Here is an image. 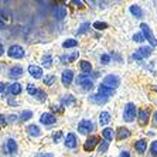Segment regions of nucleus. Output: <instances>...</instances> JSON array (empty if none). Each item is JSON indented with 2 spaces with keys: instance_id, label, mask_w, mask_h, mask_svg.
Wrapping results in <instances>:
<instances>
[{
  "instance_id": "obj_1",
  "label": "nucleus",
  "mask_w": 157,
  "mask_h": 157,
  "mask_svg": "<svg viewBox=\"0 0 157 157\" xmlns=\"http://www.w3.org/2000/svg\"><path fill=\"white\" fill-rule=\"evenodd\" d=\"M136 115H137V109H136V105L135 103H126L124 105V109H123V121L130 123V122H135L136 119Z\"/></svg>"
},
{
  "instance_id": "obj_2",
  "label": "nucleus",
  "mask_w": 157,
  "mask_h": 157,
  "mask_svg": "<svg viewBox=\"0 0 157 157\" xmlns=\"http://www.w3.org/2000/svg\"><path fill=\"white\" fill-rule=\"evenodd\" d=\"M140 29H142V34L144 36V40L149 41V44L151 45V48L157 47V38L153 34V31H151V29H150L149 24H147V23H142V24H140Z\"/></svg>"
},
{
  "instance_id": "obj_3",
  "label": "nucleus",
  "mask_w": 157,
  "mask_h": 157,
  "mask_svg": "<svg viewBox=\"0 0 157 157\" xmlns=\"http://www.w3.org/2000/svg\"><path fill=\"white\" fill-rule=\"evenodd\" d=\"M77 84L81 85V88L84 91H91L94 88V79L91 78V75H85V74H81L77 78Z\"/></svg>"
},
{
  "instance_id": "obj_4",
  "label": "nucleus",
  "mask_w": 157,
  "mask_h": 157,
  "mask_svg": "<svg viewBox=\"0 0 157 157\" xmlns=\"http://www.w3.org/2000/svg\"><path fill=\"white\" fill-rule=\"evenodd\" d=\"M151 52H153V48L144 45V47H140L139 50H136V52H133V55H132V58L136 59V61H140V59H143V58L150 57Z\"/></svg>"
},
{
  "instance_id": "obj_5",
  "label": "nucleus",
  "mask_w": 157,
  "mask_h": 157,
  "mask_svg": "<svg viewBox=\"0 0 157 157\" xmlns=\"http://www.w3.org/2000/svg\"><path fill=\"white\" fill-rule=\"evenodd\" d=\"M101 85H105L108 88H112V89H116L119 85H121V78L115 75V74H110L108 77H105V79L102 81V84Z\"/></svg>"
},
{
  "instance_id": "obj_6",
  "label": "nucleus",
  "mask_w": 157,
  "mask_h": 157,
  "mask_svg": "<svg viewBox=\"0 0 157 157\" xmlns=\"http://www.w3.org/2000/svg\"><path fill=\"white\" fill-rule=\"evenodd\" d=\"M92 130H94V123L89 119H84V121H81L79 124H78V132H79L81 135H89Z\"/></svg>"
},
{
  "instance_id": "obj_7",
  "label": "nucleus",
  "mask_w": 157,
  "mask_h": 157,
  "mask_svg": "<svg viewBox=\"0 0 157 157\" xmlns=\"http://www.w3.org/2000/svg\"><path fill=\"white\" fill-rule=\"evenodd\" d=\"M7 54L11 58H23L24 54H26V51H24V48L20 47V45H11V47L9 48Z\"/></svg>"
},
{
  "instance_id": "obj_8",
  "label": "nucleus",
  "mask_w": 157,
  "mask_h": 157,
  "mask_svg": "<svg viewBox=\"0 0 157 157\" xmlns=\"http://www.w3.org/2000/svg\"><path fill=\"white\" fill-rule=\"evenodd\" d=\"M99 143V137L98 136H91L88 137L86 142L84 143V150L85 151H92V150L96 147V144Z\"/></svg>"
},
{
  "instance_id": "obj_9",
  "label": "nucleus",
  "mask_w": 157,
  "mask_h": 157,
  "mask_svg": "<svg viewBox=\"0 0 157 157\" xmlns=\"http://www.w3.org/2000/svg\"><path fill=\"white\" fill-rule=\"evenodd\" d=\"M74 79V72L71 70H65L62 71V75H61V82L64 86H70L71 82Z\"/></svg>"
},
{
  "instance_id": "obj_10",
  "label": "nucleus",
  "mask_w": 157,
  "mask_h": 157,
  "mask_svg": "<svg viewBox=\"0 0 157 157\" xmlns=\"http://www.w3.org/2000/svg\"><path fill=\"white\" fill-rule=\"evenodd\" d=\"M137 117H139V123L142 124V126L147 124V122H149V119H150V110H149V108H147V109H146V108L140 109Z\"/></svg>"
},
{
  "instance_id": "obj_11",
  "label": "nucleus",
  "mask_w": 157,
  "mask_h": 157,
  "mask_svg": "<svg viewBox=\"0 0 157 157\" xmlns=\"http://www.w3.org/2000/svg\"><path fill=\"white\" fill-rule=\"evenodd\" d=\"M65 146L68 149H75L78 146V139L75 133H68L65 137Z\"/></svg>"
},
{
  "instance_id": "obj_12",
  "label": "nucleus",
  "mask_w": 157,
  "mask_h": 157,
  "mask_svg": "<svg viewBox=\"0 0 157 157\" xmlns=\"http://www.w3.org/2000/svg\"><path fill=\"white\" fill-rule=\"evenodd\" d=\"M79 57V51H74L71 52V54H64L59 57V59H61L62 64H71V62H74L75 59Z\"/></svg>"
},
{
  "instance_id": "obj_13",
  "label": "nucleus",
  "mask_w": 157,
  "mask_h": 157,
  "mask_svg": "<svg viewBox=\"0 0 157 157\" xmlns=\"http://www.w3.org/2000/svg\"><path fill=\"white\" fill-rule=\"evenodd\" d=\"M115 92H116V89H112V88H108L105 86V85H99L98 86V94L99 95L105 96V98L109 99V96H113Z\"/></svg>"
},
{
  "instance_id": "obj_14",
  "label": "nucleus",
  "mask_w": 157,
  "mask_h": 157,
  "mask_svg": "<svg viewBox=\"0 0 157 157\" xmlns=\"http://www.w3.org/2000/svg\"><path fill=\"white\" fill-rule=\"evenodd\" d=\"M40 122L43 124H45V126H48V124L57 123V117H55L52 113H48V112H47V113H43V115H41Z\"/></svg>"
},
{
  "instance_id": "obj_15",
  "label": "nucleus",
  "mask_w": 157,
  "mask_h": 157,
  "mask_svg": "<svg viewBox=\"0 0 157 157\" xmlns=\"http://www.w3.org/2000/svg\"><path fill=\"white\" fill-rule=\"evenodd\" d=\"M29 72H30V75H31L33 78H36V79H40V78L43 77V70L37 65H30L29 67Z\"/></svg>"
},
{
  "instance_id": "obj_16",
  "label": "nucleus",
  "mask_w": 157,
  "mask_h": 157,
  "mask_svg": "<svg viewBox=\"0 0 157 157\" xmlns=\"http://www.w3.org/2000/svg\"><path fill=\"white\" fill-rule=\"evenodd\" d=\"M89 102H91V103H96V105H103V103L108 102V98H105V96H102V95H99V94H95V95L89 96Z\"/></svg>"
},
{
  "instance_id": "obj_17",
  "label": "nucleus",
  "mask_w": 157,
  "mask_h": 157,
  "mask_svg": "<svg viewBox=\"0 0 157 157\" xmlns=\"http://www.w3.org/2000/svg\"><path fill=\"white\" fill-rule=\"evenodd\" d=\"M23 74H24V71H23L21 67L16 65V67H13V68H10V71H9V77H10V78H14V79H17V78L21 77Z\"/></svg>"
},
{
  "instance_id": "obj_18",
  "label": "nucleus",
  "mask_w": 157,
  "mask_h": 157,
  "mask_svg": "<svg viewBox=\"0 0 157 157\" xmlns=\"http://www.w3.org/2000/svg\"><path fill=\"white\" fill-rule=\"evenodd\" d=\"M117 136L116 139L117 140H123V139H128V137H130V130H129L128 128H117Z\"/></svg>"
},
{
  "instance_id": "obj_19",
  "label": "nucleus",
  "mask_w": 157,
  "mask_h": 157,
  "mask_svg": "<svg viewBox=\"0 0 157 157\" xmlns=\"http://www.w3.org/2000/svg\"><path fill=\"white\" fill-rule=\"evenodd\" d=\"M129 11L132 13V16H135L136 18H142L143 17V10L139 4H132L129 7Z\"/></svg>"
},
{
  "instance_id": "obj_20",
  "label": "nucleus",
  "mask_w": 157,
  "mask_h": 157,
  "mask_svg": "<svg viewBox=\"0 0 157 157\" xmlns=\"http://www.w3.org/2000/svg\"><path fill=\"white\" fill-rule=\"evenodd\" d=\"M135 149H136V151H137V153L143 154L144 151H146V149H147V140H144V139L137 140V142L135 143Z\"/></svg>"
},
{
  "instance_id": "obj_21",
  "label": "nucleus",
  "mask_w": 157,
  "mask_h": 157,
  "mask_svg": "<svg viewBox=\"0 0 157 157\" xmlns=\"http://www.w3.org/2000/svg\"><path fill=\"white\" fill-rule=\"evenodd\" d=\"M79 68L85 75H89L91 71H92V64L89 61H86V59H82V61L79 62Z\"/></svg>"
},
{
  "instance_id": "obj_22",
  "label": "nucleus",
  "mask_w": 157,
  "mask_h": 157,
  "mask_svg": "<svg viewBox=\"0 0 157 157\" xmlns=\"http://www.w3.org/2000/svg\"><path fill=\"white\" fill-rule=\"evenodd\" d=\"M110 113L109 112H106V110H103V112H101V115H99V123H101V126H106V124L110 123Z\"/></svg>"
},
{
  "instance_id": "obj_23",
  "label": "nucleus",
  "mask_w": 157,
  "mask_h": 157,
  "mask_svg": "<svg viewBox=\"0 0 157 157\" xmlns=\"http://www.w3.org/2000/svg\"><path fill=\"white\" fill-rule=\"evenodd\" d=\"M54 16L57 20H64L67 17V9L64 6H57V9L54 11Z\"/></svg>"
},
{
  "instance_id": "obj_24",
  "label": "nucleus",
  "mask_w": 157,
  "mask_h": 157,
  "mask_svg": "<svg viewBox=\"0 0 157 157\" xmlns=\"http://www.w3.org/2000/svg\"><path fill=\"white\" fill-rule=\"evenodd\" d=\"M27 132H29V135L33 136V137H38V136L41 135V130L37 124H30V126H27Z\"/></svg>"
},
{
  "instance_id": "obj_25",
  "label": "nucleus",
  "mask_w": 157,
  "mask_h": 157,
  "mask_svg": "<svg viewBox=\"0 0 157 157\" xmlns=\"http://www.w3.org/2000/svg\"><path fill=\"white\" fill-rule=\"evenodd\" d=\"M113 136H115V133H113V129L112 128H105L102 130V137L106 140V142L113 140Z\"/></svg>"
},
{
  "instance_id": "obj_26",
  "label": "nucleus",
  "mask_w": 157,
  "mask_h": 157,
  "mask_svg": "<svg viewBox=\"0 0 157 157\" xmlns=\"http://www.w3.org/2000/svg\"><path fill=\"white\" fill-rule=\"evenodd\" d=\"M6 151L7 153H16L17 151V143H16V140H13V139L7 140V143H6Z\"/></svg>"
},
{
  "instance_id": "obj_27",
  "label": "nucleus",
  "mask_w": 157,
  "mask_h": 157,
  "mask_svg": "<svg viewBox=\"0 0 157 157\" xmlns=\"http://www.w3.org/2000/svg\"><path fill=\"white\" fill-rule=\"evenodd\" d=\"M9 91H10L11 95H18V94H21V85L18 84V82H14V84L10 85Z\"/></svg>"
},
{
  "instance_id": "obj_28",
  "label": "nucleus",
  "mask_w": 157,
  "mask_h": 157,
  "mask_svg": "<svg viewBox=\"0 0 157 157\" xmlns=\"http://www.w3.org/2000/svg\"><path fill=\"white\" fill-rule=\"evenodd\" d=\"M62 103H64V105H67V106H71V105H74V103H75V98H74L71 94H67V95L62 96Z\"/></svg>"
},
{
  "instance_id": "obj_29",
  "label": "nucleus",
  "mask_w": 157,
  "mask_h": 157,
  "mask_svg": "<svg viewBox=\"0 0 157 157\" xmlns=\"http://www.w3.org/2000/svg\"><path fill=\"white\" fill-rule=\"evenodd\" d=\"M109 149V142H106V140H102V142H99V147H98V151L101 154H105Z\"/></svg>"
},
{
  "instance_id": "obj_30",
  "label": "nucleus",
  "mask_w": 157,
  "mask_h": 157,
  "mask_svg": "<svg viewBox=\"0 0 157 157\" xmlns=\"http://www.w3.org/2000/svg\"><path fill=\"white\" fill-rule=\"evenodd\" d=\"M62 47L64 48H72V47H78V41L74 40V38H68L62 43Z\"/></svg>"
},
{
  "instance_id": "obj_31",
  "label": "nucleus",
  "mask_w": 157,
  "mask_h": 157,
  "mask_svg": "<svg viewBox=\"0 0 157 157\" xmlns=\"http://www.w3.org/2000/svg\"><path fill=\"white\" fill-rule=\"evenodd\" d=\"M92 27H94L95 30H98V31H102V30L108 29V24H106L105 21H95L94 24H92Z\"/></svg>"
},
{
  "instance_id": "obj_32",
  "label": "nucleus",
  "mask_w": 157,
  "mask_h": 157,
  "mask_svg": "<svg viewBox=\"0 0 157 157\" xmlns=\"http://www.w3.org/2000/svg\"><path fill=\"white\" fill-rule=\"evenodd\" d=\"M51 65H52L51 55H44L43 57V67L44 68H51Z\"/></svg>"
},
{
  "instance_id": "obj_33",
  "label": "nucleus",
  "mask_w": 157,
  "mask_h": 157,
  "mask_svg": "<svg viewBox=\"0 0 157 157\" xmlns=\"http://www.w3.org/2000/svg\"><path fill=\"white\" fill-rule=\"evenodd\" d=\"M31 117H33V112H31V110H23V113L20 115V121L26 122V121H29V119H31Z\"/></svg>"
},
{
  "instance_id": "obj_34",
  "label": "nucleus",
  "mask_w": 157,
  "mask_h": 157,
  "mask_svg": "<svg viewBox=\"0 0 157 157\" xmlns=\"http://www.w3.org/2000/svg\"><path fill=\"white\" fill-rule=\"evenodd\" d=\"M55 75H48V77L44 78V85H47V86H51V85H54L55 82Z\"/></svg>"
},
{
  "instance_id": "obj_35",
  "label": "nucleus",
  "mask_w": 157,
  "mask_h": 157,
  "mask_svg": "<svg viewBox=\"0 0 157 157\" xmlns=\"http://www.w3.org/2000/svg\"><path fill=\"white\" fill-rule=\"evenodd\" d=\"M37 99L40 101V102H44L45 99H47V94L43 91V89H37V94H36Z\"/></svg>"
},
{
  "instance_id": "obj_36",
  "label": "nucleus",
  "mask_w": 157,
  "mask_h": 157,
  "mask_svg": "<svg viewBox=\"0 0 157 157\" xmlns=\"http://www.w3.org/2000/svg\"><path fill=\"white\" fill-rule=\"evenodd\" d=\"M91 27V24L89 23H84V24H81L79 26V30L77 31V36H79V34H84V33H86L88 31V29Z\"/></svg>"
},
{
  "instance_id": "obj_37",
  "label": "nucleus",
  "mask_w": 157,
  "mask_h": 157,
  "mask_svg": "<svg viewBox=\"0 0 157 157\" xmlns=\"http://www.w3.org/2000/svg\"><path fill=\"white\" fill-rule=\"evenodd\" d=\"M150 153L153 157H157V140L151 142V144H150Z\"/></svg>"
},
{
  "instance_id": "obj_38",
  "label": "nucleus",
  "mask_w": 157,
  "mask_h": 157,
  "mask_svg": "<svg viewBox=\"0 0 157 157\" xmlns=\"http://www.w3.org/2000/svg\"><path fill=\"white\" fill-rule=\"evenodd\" d=\"M109 62H110V55L109 54H102V55H101V64L108 65Z\"/></svg>"
},
{
  "instance_id": "obj_39",
  "label": "nucleus",
  "mask_w": 157,
  "mask_h": 157,
  "mask_svg": "<svg viewBox=\"0 0 157 157\" xmlns=\"http://www.w3.org/2000/svg\"><path fill=\"white\" fill-rule=\"evenodd\" d=\"M61 137H62V132L61 130L55 132L54 135H52V142H54V143H59V142H61Z\"/></svg>"
},
{
  "instance_id": "obj_40",
  "label": "nucleus",
  "mask_w": 157,
  "mask_h": 157,
  "mask_svg": "<svg viewBox=\"0 0 157 157\" xmlns=\"http://www.w3.org/2000/svg\"><path fill=\"white\" fill-rule=\"evenodd\" d=\"M133 41H135V43H143V41H144V36H143L142 33H136L135 36H133Z\"/></svg>"
},
{
  "instance_id": "obj_41",
  "label": "nucleus",
  "mask_w": 157,
  "mask_h": 157,
  "mask_svg": "<svg viewBox=\"0 0 157 157\" xmlns=\"http://www.w3.org/2000/svg\"><path fill=\"white\" fill-rule=\"evenodd\" d=\"M27 92H29L30 95H33V96H36V94H37V88H36V86H34V85L29 84V85H27Z\"/></svg>"
},
{
  "instance_id": "obj_42",
  "label": "nucleus",
  "mask_w": 157,
  "mask_h": 157,
  "mask_svg": "<svg viewBox=\"0 0 157 157\" xmlns=\"http://www.w3.org/2000/svg\"><path fill=\"white\" fill-rule=\"evenodd\" d=\"M36 157H54L52 153H38Z\"/></svg>"
},
{
  "instance_id": "obj_43",
  "label": "nucleus",
  "mask_w": 157,
  "mask_h": 157,
  "mask_svg": "<svg viewBox=\"0 0 157 157\" xmlns=\"http://www.w3.org/2000/svg\"><path fill=\"white\" fill-rule=\"evenodd\" d=\"M3 126H6V117L0 115V128H3Z\"/></svg>"
},
{
  "instance_id": "obj_44",
  "label": "nucleus",
  "mask_w": 157,
  "mask_h": 157,
  "mask_svg": "<svg viewBox=\"0 0 157 157\" xmlns=\"http://www.w3.org/2000/svg\"><path fill=\"white\" fill-rule=\"evenodd\" d=\"M16 119H17V116H16V115H10V116L7 117V121H9V122H11V123H14Z\"/></svg>"
},
{
  "instance_id": "obj_45",
  "label": "nucleus",
  "mask_w": 157,
  "mask_h": 157,
  "mask_svg": "<svg viewBox=\"0 0 157 157\" xmlns=\"http://www.w3.org/2000/svg\"><path fill=\"white\" fill-rule=\"evenodd\" d=\"M121 157H130V153H129L128 150H123L121 153Z\"/></svg>"
},
{
  "instance_id": "obj_46",
  "label": "nucleus",
  "mask_w": 157,
  "mask_h": 157,
  "mask_svg": "<svg viewBox=\"0 0 157 157\" xmlns=\"http://www.w3.org/2000/svg\"><path fill=\"white\" fill-rule=\"evenodd\" d=\"M74 4H78V7H84V3H82V2H78V0H75Z\"/></svg>"
},
{
  "instance_id": "obj_47",
  "label": "nucleus",
  "mask_w": 157,
  "mask_h": 157,
  "mask_svg": "<svg viewBox=\"0 0 157 157\" xmlns=\"http://www.w3.org/2000/svg\"><path fill=\"white\" fill-rule=\"evenodd\" d=\"M3 91H4V84H2V82H0V94H2Z\"/></svg>"
},
{
  "instance_id": "obj_48",
  "label": "nucleus",
  "mask_w": 157,
  "mask_h": 157,
  "mask_svg": "<svg viewBox=\"0 0 157 157\" xmlns=\"http://www.w3.org/2000/svg\"><path fill=\"white\" fill-rule=\"evenodd\" d=\"M3 29H4V23L0 20V30H3Z\"/></svg>"
},
{
  "instance_id": "obj_49",
  "label": "nucleus",
  "mask_w": 157,
  "mask_h": 157,
  "mask_svg": "<svg viewBox=\"0 0 157 157\" xmlns=\"http://www.w3.org/2000/svg\"><path fill=\"white\" fill-rule=\"evenodd\" d=\"M153 119H154V122L157 123V112H154V115H153Z\"/></svg>"
},
{
  "instance_id": "obj_50",
  "label": "nucleus",
  "mask_w": 157,
  "mask_h": 157,
  "mask_svg": "<svg viewBox=\"0 0 157 157\" xmlns=\"http://www.w3.org/2000/svg\"><path fill=\"white\" fill-rule=\"evenodd\" d=\"M3 51H4V50H3V45H2V44H0V55L3 54Z\"/></svg>"
},
{
  "instance_id": "obj_51",
  "label": "nucleus",
  "mask_w": 157,
  "mask_h": 157,
  "mask_svg": "<svg viewBox=\"0 0 157 157\" xmlns=\"http://www.w3.org/2000/svg\"><path fill=\"white\" fill-rule=\"evenodd\" d=\"M154 89H156V91H157V86H154Z\"/></svg>"
}]
</instances>
